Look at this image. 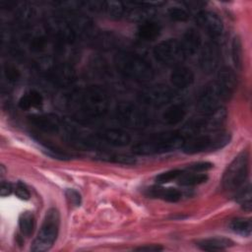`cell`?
<instances>
[{
  "mask_svg": "<svg viewBox=\"0 0 252 252\" xmlns=\"http://www.w3.org/2000/svg\"><path fill=\"white\" fill-rule=\"evenodd\" d=\"M72 110L87 117H99L108 109L106 92L98 86H89L73 92L68 100Z\"/></svg>",
  "mask_w": 252,
  "mask_h": 252,
  "instance_id": "1",
  "label": "cell"
},
{
  "mask_svg": "<svg viewBox=\"0 0 252 252\" xmlns=\"http://www.w3.org/2000/svg\"><path fill=\"white\" fill-rule=\"evenodd\" d=\"M114 64L121 75L136 82H149L155 75L151 64L140 55L132 52L117 53Z\"/></svg>",
  "mask_w": 252,
  "mask_h": 252,
  "instance_id": "2",
  "label": "cell"
},
{
  "mask_svg": "<svg viewBox=\"0 0 252 252\" xmlns=\"http://www.w3.org/2000/svg\"><path fill=\"white\" fill-rule=\"evenodd\" d=\"M185 138L178 133H165L141 141L132 147V152L136 155L149 156L172 152L182 148Z\"/></svg>",
  "mask_w": 252,
  "mask_h": 252,
  "instance_id": "3",
  "label": "cell"
},
{
  "mask_svg": "<svg viewBox=\"0 0 252 252\" xmlns=\"http://www.w3.org/2000/svg\"><path fill=\"white\" fill-rule=\"evenodd\" d=\"M230 141V134L226 131L213 132L210 134H200L185 140L182 151L185 154L193 155L208 151H215L223 148Z\"/></svg>",
  "mask_w": 252,
  "mask_h": 252,
  "instance_id": "4",
  "label": "cell"
},
{
  "mask_svg": "<svg viewBox=\"0 0 252 252\" xmlns=\"http://www.w3.org/2000/svg\"><path fill=\"white\" fill-rule=\"evenodd\" d=\"M60 215L57 209H49L43 219L40 229L33 240L31 250L33 252H43L49 250L54 244L59 230Z\"/></svg>",
  "mask_w": 252,
  "mask_h": 252,
  "instance_id": "5",
  "label": "cell"
},
{
  "mask_svg": "<svg viewBox=\"0 0 252 252\" xmlns=\"http://www.w3.org/2000/svg\"><path fill=\"white\" fill-rule=\"evenodd\" d=\"M249 169V156L247 152H242L234 158L226 167L221 183L226 191H236L246 183Z\"/></svg>",
  "mask_w": 252,
  "mask_h": 252,
  "instance_id": "6",
  "label": "cell"
},
{
  "mask_svg": "<svg viewBox=\"0 0 252 252\" xmlns=\"http://www.w3.org/2000/svg\"><path fill=\"white\" fill-rule=\"evenodd\" d=\"M38 66L47 79L59 87H68L77 79L75 69L68 63L44 58L39 61Z\"/></svg>",
  "mask_w": 252,
  "mask_h": 252,
  "instance_id": "7",
  "label": "cell"
},
{
  "mask_svg": "<svg viewBox=\"0 0 252 252\" xmlns=\"http://www.w3.org/2000/svg\"><path fill=\"white\" fill-rule=\"evenodd\" d=\"M154 55L158 61L166 66H179L186 56L179 40L168 38L156 45Z\"/></svg>",
  "mask_w": 252,
  "mask_h": 252,
  "instance_id": "8",
  "label": "cell"
},
{
  "mask_svg": "<svg viewBox=\"0 0 252 252\" xmlns=\"http://www.w3.org/2000/svg\"><path fill=\"white\" fill-rule=\"evenodd\" d=\"M116 118L126 128L141 129L149 122L147 114L131 102H121L116 107Z\"/></svg>",
  "mask_w": 252,
  "mask_h": 252,
  "instance_id": "9",
  "label": "cell"
},
{
  "mask_svg": "<svg viewBox=\"0 0 252 252\" xmlns=\"http://www.w3.org/2000/svg\"><path fill=\"white\" fill-rule=\"evenodd\" d=\"M46 31L52 37L62 42H73L78 33L66 15H52L46 19Z\"/></svg>",
  "mask_w": 252,
  "mask_h": 252,
  "instance_id": "10",
  "label": "cell"
},
{
  "mask_svg": "<svg viewBox=\"0 0 252 252\" xmlns=\"http://www.w3.org/2000/svg\"><path fill=\"white\" fill-rule=\"evenodd\" d=\"M226 99L222 91L217 84V82H211L207 84L201 93L197 106L198 109L203 113V114H209L216 110L217 108L220 107L221 101Z\"/></svg>",
  "mask_w": 252,
  "mask_h": 252,
  "instance_id": "11",
  "label": "cell"
},
{
  "mask_svg": "<svg viewBox=\"0 0 252 252\" xmlns=\"http://www.w3.org/2000/svg\"><path fill=\"white\" fill-rule=\"evenodd\" d=\"M173 97L171 89L164 85H156L143 90L139 94V99L148 105L159 107L167 104Z\"/></svg>",
  "mask_w": 252,
  "mask_h": 252,
  "instance_id": "12",
  "label": "cell"
},
{
  "mask_svg": "<svg viewBox=\"0 0 252 252\" xmlns=\"http://www.w3.org/2000/svg\"><path fill=\"white\" fill-rule=\"evenodd\" d=\"M196 22L213 39L221 36L223 32V23L220 16L211 11H202L198 13Z\"/></svg>",
  "mask_w": 252,
  "mask_h": 252,
  "instance_id": "13",
  "label": "cell"
},
{
  "mask_svg": "<svg viewBox=\"0 0 252 252\" xmlns=\"http://www.w3.org/2000/svg\"><path fill=\"white\" fill-rule=\"evenodd\" d=\"M220 63V50L218 44L213 41L206 42L200 52V66L205 73H213Z\"/></svg>",
  "mask_w": 252,
  "mask_h": 252,
  "instance_id": "14",
  "label": "cell"
},
{
  "mask_svg": "<svg viewBox=\"0 0 252 252\" xmlns=\"http://www.w3.org/2000/svg\"><path fill=\"white\" fill-rule=\"evenodd\" d=\"M30 122L39 130L46 133H57L63 126L59 116L53 113L30 116Z\"/></svg>",
  "mask_w": 252,
  "mask_h": 252,
  "instance_id": "15",
  "label": "cell"
},
{
  "mask_svg": "<svg viewBox=\"0 0 252 252\" xmlns=\"http://www.w3.org/2000/svg\"><path fill=\"white\" fill-rule=\"evenodd\" d=\"M96 137L105 143L119 147L127 146L131 141V137L127 132L117 128L101 130L96 133Z\"/></svg>",
  "mask_w": 252,
  "mask_h": 252,
  "instance_id": "16",
  "label": "cell"
},
{
  "mask_svg": "<svg viewBox=\"0 0 252 252\" xmlns=\"http://www.w3.org/2000/svg\"><path fill=\"white\" fill-rule=\"evenodd\" d=\"M216 82L220 88V90L222 91L225 98H228V96H230L233 94L236 88V84H237L236 75L231 68L222 67L218 72Z\"/></svg>",
  "mask_w": 252,
  "mask_h": 252,
  "instance_id": "17",
  "label": "cell"
},
{
  "mask_svg": "<svg viewBox=\"0 0 252 252\" xmlns=\"http://www.w3.org/2000/svg\"><path fill=\"white\" fill-rule=\"evenodd\" d=\"M180 43L185 56H193L201 48V35L195 29H189L184 32Z\"/></svg>",
  "mask_w": 252,
  "mask_h": 252,
  "instance_id": "18",
  "label": "cell"
},
{
  "mask_svg": "<svg viewBox=\"0 0 252 252\" xmlns=\"http://www.w3.org/2000/svg\"><path fill=\"white\" fill-rule=\"evenodd\" d=\"M170 82L178 89H185L194 82V73L188 67L177 66L170 74Z\"/></svg>",
  "mask_w": 252,
  "mask_h": 252,
  "instance_id": "19",
  "label": "cell"
},
{
  "mask_svg": "<svg viewBox=\"0 0 252 252\" xmlns=\"http://www.w3.org/2000/svg\"><path fill=\"white\" fill-rule=\"evenodd\" d=\"M147 195L154 198H159L171 203L178 202L182 196L181 192L175 188H163L160 186H153L151 188H148Z\"/></svg>",
  "mask_w": 252,
  "mask_h": 252,
  "instance_id": "20",
  "label": "cell"
},
{
  "mask_svg": "<svg viewBox=\"0 0 252 252\" xmlns=\"http://www.w3.org/2000/svg\"><path fill=\"white\" fill-rule=\"evenodd\" d=\"M160 31H161V28L158 23L149 20L140 24L137 31V34H138V37L142 40L152 41V40H155L157 37H158Z\"/></svg>",
  "mask_w": 252,
  "mask_h": 252,
  "instance_id": "21",
  "label": "cell"
},
{
  "mask_svg": "<svg viewBox=\"0 0 252 252\" xmlns=\"http://www.w3.org/2000/svg\"><path fill=\"white\" fill-rule=\"evenodd\" d=\"M197 246L205 251L224 250L233 245V241L225 237H211L198 241Z\"/></svg>",
  "mask_w": 252,
  "mask_h": 252,
  "instance_id": "22",
  "label": "cell"
},
{
  "mask_svg": "<svg viewBox=\"0 0 252 252\" xmlns=\"http://www.w3.org/2000/svg\"><path fill=\"white\" fill-rule=\"evenodd\" d=\"M186 113V107L183 104L175 103L164 110L162 119L168 125H176L185 118Z\"/></svg>",
  "mask_w": 252,
  "mask_h": 252,
  "instance_id": "23",
  "label": "cell"
},
{
  "mask_svg": "<svg viewBox=\"0 0 252 252\" xmlns=\"http://www.w3.org/2000/svg\"><path fill=\"white\" fill-rule=\"evenodd\" d=\"M127 6L121 1H102L101 12H104L110 18L119 19L124 17Z\"/></svg>",
  "mask_w": 252,
  "mask_h": 252,
  "instance_id": "24",
  "label": "cell"
},
{
  "mask_svg": "<svg viewBox=\"0 0 252 252\" xmlns=\"http://www.w3.org/2000/svg\"><path fill=\"white\" fill-rule=\"evenodd\" d=\"M43 102V97L37 91L32 90L24 94L19 100V106L23 110H28L32 107H39Z\"/></svg>",
  "mask_w": 252,
  "mask_h": 252,
  "instance_id": "25",
  "label": "cell"
},
{
  "mask_svg": "<svg viewBox=\"0 0 252 252\" xmlns=\"http://www.w3.org/2000/svg\"><path fill=\"white\" fill-rule=\"evenodd\" d=\"M96 157L100 159L110 161V162L120 163V164H133L136 162V159L131 156L109 153L108 151H103V150H99L96 154Z\"/></svg>",
  "mask_w": 252,
  "mask_h": 252,
  "instance_id": "26",
  "label": "cell"
},
{
  "mask_svg": "<svg viewBox=\"0 0 252 252\" xmlns=\"http://www.w3.org/2000/svg\"><path fill=\"white\" fill-rule=\"evenodd\" d=\"M19 227L21 233L26 236L30 237L35 228V219L32 212H23L19 217Z\"/></svg>",
  "mask_w": 252,
  "mask_h": 252,
  "instance_id": "27",
  "label": "cell"
},
{
  "mask_svg": "<svg viewBox=\"0 0 252 252\" xmlns=\"http://www.w3.org/2000/svg\"><path fill=\"white\" fill-rule=\"evenodd\" d=\"M229 227L232 231L242 236H250L252 231V222L247 218H237L230 221Z\"/></svg>",
  "mask_w": 252,
  "mask_h": 252,
  "instance_id": "28",
  "label": "cell"
},
{
  "mask_svg": "<svg viewBox=\"0 0 252 252\" xmlns=\"http://www.w3.org/2000/svg\"><path fill=\"white\" fill-rule=\"evenodd\" d=\"M236 201L241 206L244 211L250 212L252 209V200H251V185L249 182L245 183L237 190Z\"/></svg>",
  "mask_w": 252,
  "mask_h": 252,
  "instance_id": "29",
  "label": "cell"
},
{
  "mask_svg": "<svg viewBox=\"0 0 252 252\" xmlns=\"http://www.w3.org/2000/svg\"><path fill=\"white\" fill-rule=\"evenodd\" d=\"M178 183L182 186H195L202 184L208 180V175L205 173L194 172V173H187L181 174L178 178Z\"/></svg>",
  "mask_w": 252,
  "mask_h": 252,
  "instance_id": "30",
  "label": "cell"
},
{
  "mask_svg": "<svg viewBox=\"0 0 252 252\" xmlns=\"http://www.w3.org/2000/svg\"><path fill=\"white\" fill-rule=\"evenodd\" d=\"M231 59L236 69L240 70L242 67V43L238 35H235L231 41Z\"/></svg>",
  "mask_w": 252,
  "mask_h": 252,
  "instance_id": "31",
  "label": "cell"
},
{
  "mask_svg": "<svg viewBox=\"0 0 252 252\" xmlns=\"http://www.w3.org/2000/svg\"><path fill=\"white\" fill-rule=\"evenodd\" d=\"M182 173H183V171L180 170V169L168 170V171H165V172H162V173L157 175L156 182L158 184H165V183L170 182L174 179H177Z\"/></svg>",
  "mask_w": 252,
  "mask_h": 252,
  "instance_id": "32",
  "label": "cell"
},
{
  "mask_svg": "<svg viewBox=\"0 0 252 252\" xmlns=\"http://www.w3.org/2000/svg\"><path fill=\"white\" fill-rule=\"evenodd\" d=\"M94 43L100 48H111L115 43V38L107 33H100L95 36L94 39Z\"/></svg>",
  "mask_w": 252,
  "mask_h": 252,
  "instance_id": "33",
  "label": "cell"
},
{
  "mask_svg": "<svg viewBox=\"0 0 252 252\" xmlns=\"http://www.w3.org/2000/svg\"><path fill=\"white\" fill-rule=\"evenodd\" d=\"M168 16L171 20L177 22H185L189 19V13L187 10L181 7H171L168 9Z\"/></svg>",
  "mask_w": 252,
  "mask_h": 252,
  "instance_id": "34",
  "label": "cell"
},
{
  "mask_svg": "<svg viewBox=\"0 0 252 252\" xmlns=\"http://www.w3.org/2000/svg\"><path fill=\"white\" fill-rule=\"evenodd\" d=\"M44 151L46 152L47 155L51 156L52 158H59V159H69L71 158V156L64 152V151H61L59 148H56V147H53V146H49V145H44L43 147Z\"/></svg>",
  "mask_w": 252,
  "mask_h": 252,
  "instance_id": "35",
  "label": "cell"
},
{
  "mask_svg": "<svg viewBox=\"0 0 252 252\" xmlns=\"http://www.w3.org/2000/svg\"><path fill=\"white\" fill-rule=\"evenodd\" d=\"M4 74L8 81L16 82L20 79V71L12 64H6L4 66Z\"/></svg>",
  "mask_w": 252,
  "mask_h": 252,
  "instance_id": "36",
  "label": "cell"
},
{
  "mask_svg": "<svg viewBox=\"0 0 252 252\" xmlns=\"http://www.w3.org/2000/svg\"><path fill=\"white\" fill-rule=\"evenodd\" d=\"M65 196L68 200V202L74 206V207H78L81 205V201H82V198H81V194L75 190V189H67L65 191Z\"/></svg>",
  "mask_w": 252,
  "mask_h": 252,
  "instance_id": "37",
  "label": "cell"
},
{
  "mask_svg": "<svg viewBox=\"0 0 252 252\" xmlns=\"http://www.w3.org/2000/svg\"><path fill=\"white\" fill-rule=\"evenodd\" d=\"M17 15H18V19H19L20 21H22V22H28V21H30V20L32 18L33 9L31 8L30 6L24 5V6H22L21 8L18 9Z\"/></svg>",
  "mask_w": 252,
  "mask_h": 252,
  "instance_id": "38",
  "label": "cell"
},
{
  "mask_svg": "<svg viewBox=\"0 0 252 252\" xmlns=\"http://www.w3.org/2000/svg\"><path fill=\"white\" fill-rule=\"evenodd\" d=\"M14 192L16 196L22 200H29L31 197V193L27 186L22 182H18L14 187Z\"/></svg>",
  "mask_w": 252,
  "mask_h": 252,
  "instance_id": "39",
  "label": "cell"
},
{
  "mask_svg": "<svg viewBox=\"0 0 252 252\" xmlns=\"http://www.w3.org/2000/svg\"><path fill=\"white\" fill-rule=\"evenodd\" d=\"M212 167H213V163L208 162V161H200V162H196V163L189 165V168L191 170H193L194 172L207 171V170L211 169Z\"/></svg>",
  "mask_w": 252,
  "mask_h": 252,
  "instance_id": "40",
  "label": "cell"
},
{
  "mask_svg": "<svg viewBox=\"0 0 252 252\" xmlns=\"http://www.w3.org/2000/svg\"><path fill=\"white\" fill-rule=\"evenodd\" d=\"M45 44H46V40L43 36H37V37H34L32 38V48L33 50H36V51H40L42 50L44 47H45Z\"/></svg>",
  "mask_w": 252,
  "mask_h": 252,
  "instance_id": "41",
  "label": "cell"
},
{
  "mask_svg": "<svg viewBox=\"0 0 252 252\" xmlns=\"http://www.w3.org/2000/svg\"><path fill=\"white\" fill-rule=\"evenodd\" d=\"M136 251H141V252H158L162 250V246L158 244H146L143 246H140L135 249Z\"/></svg>",
  "mask_w": 252,
  "mask_h": 252,
  "instance_id": "42",
  "label": "cell"
},
{
  "mask_svg": "<svg viewBox=\"0 0 252 252\" xmlns=\"http://www.w3.org/2000/svg\"><path fill=\"white\" fill-rule=\"evenodd\" d=\"M14 190L12 184L8 181H1V185H0V195L2 197H6L8 195H10L12 193V191Z\"/></svg>",
  "mask_w": 252,
  "mask_h": 252,
  "instance_id": "43",
  "label": "cell"
}]
</instances>
